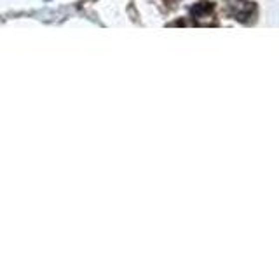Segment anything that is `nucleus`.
Listing matches in <instances>:
<instances>
[{
	"mask_svg": "<svg viewBox=\"0 0 279 262\" xmlns=\"http://www.w3.org/2000/svg\"><path fill=\"white\" fill-rule=\"evenodd\" d=\"M213 10V3L211 2H201V3H195L192 7V16L194 17H208Z\"/></svg>",
	"mask_w": 279,
	"mask_h": 262,
	"instance_id": "obj_2",
	"label": "nucleus"
},
{
	"mask_svg": "<svg viewBox=\"0 0 279 262\" xmlns=\"http://www.w3.org/2000/svg\"><path fill=\"white\" fill-rule=\"evenodd\" d=\"M229 7L236 19H246L253 12V3L248 0H229Z\"/></svg>",
	"mask_w": 279,
	"mask_h": 262,
	"instance_id": "obj_1",
	"label": "nucleus"
}]
</instances>
